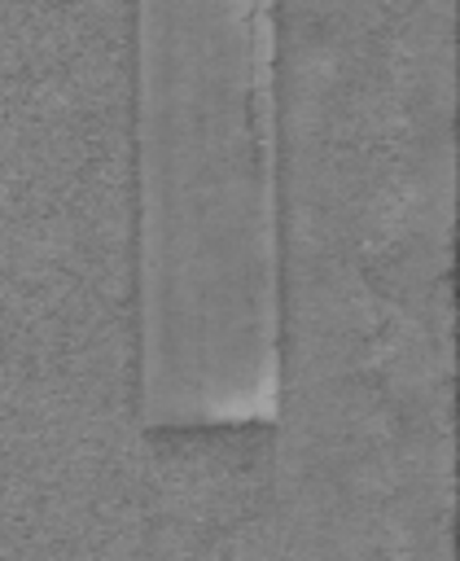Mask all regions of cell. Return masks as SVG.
Listing matches in <instances>:
<instances>
[{
	"mask_svg": "<svg viewBox=\"0 0 460 561\" xmlns=\"http://www.w3.org/2000/svg\"><path fill=\"white\" fill-rule=\"evenodd\" d=\"M149 561H263L272 416L145 421Z\"/></svg>",
	"mask_w": 460,
	"mask_h": 561,
	"instance_id": "7a4b0ae2",
	"label": "cell"
},
{
	"mask_svg": "<svg viewBox=\"0 0 460 561\" xmlns=\"http://www.w3.org/2000/svg\"><path fill=\"white\" fill-rule=\"evenodd\" d=\"M276 245L272 4H136L131 263L149 425L267 412Z\"/></svg>",
	"mask_w": 460,
	"mask_h": 561,
	"instance_id": "6da1fadb",
	"label": "cell"
}]
</instances>
